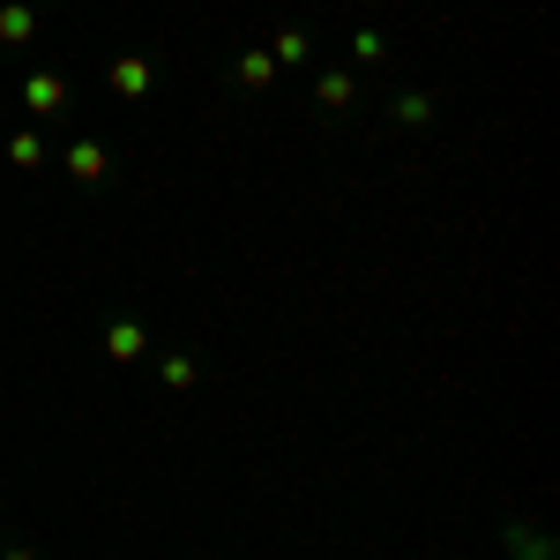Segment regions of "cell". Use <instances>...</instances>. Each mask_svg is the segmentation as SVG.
Segmentation results:
<instances>
[{"mask_svg": "<svg viewBox=\"0 0 560 560\" xmlns=\"http://www.w3.org/2000/svg\"><path fill=\"white\" fill-rule=\"evenodd\" d=\"M158 75H165V60H158L150 45H128V52L105 60V90H113L120 105H142V97L158 90Z\"/></svg>", "mask_w": 560, "mask_h": 560, "instance_id": "obj_1", "label": "cell"}, {"mask_svg": "<svg viewBox=\"0 0 560 560\" xmlns=\"http://www.w3.org/2000/svg\"><path fill=\"white\" fill-rule=\"evenodd\" d=\"M97 351H105L113 366H135V359H150V351H158V329H150L142 314L120 306V314H105V322H97Z\"/></svg>", "mask_w": 560, "mask_h": 560, "instance_id": "obj_2", "label": "cell"}, {"mask_svg": "<svg viewBox=\"0 0 560 560\" xmlns=\"http://www.w3.org/2000/svg\"><path fill=\"white\" fill-rule=\"evenodd\" d=\"M382 120H388V128H404V135L441 128V90H388V97H382Z\"/></svg>", "mask_w": 560, "mask_h": 560, "instance_id": "obj_3", "label": "cell"}, {"mask_svg": "<svg viewBox=\"0 0 560 560\" xmlns=\"http://www.w3.org/2000/svg\"><path fill=\"white\" fill-rule=\"evenodd\" d=\"M60 165H68V179H75V187H113V179H120V165H113V150H105L97 135H75Z\"/></svg>", "mask_w": 560, "mask_h": 560, "instance_id": "obj_4", "label": "cell"}, {"mask_svg": "<svg viewBox=\"0 0 560 560\" xmlns=\"http://www.w3.org/2000/svg\"><path fill=\"white\" fill-rule=\"evenodd\" d=\"M45 15H52V0H0V52H23V45H38Z\"/></svg>", "mask_w": 560, "mask_h": 560, "instance_id": "obj_5", "label": "cell"}, {"mask_svg": "<svg viewBox=\"0 0 560 560\" xmlns=\"http://www.w3.org/2000/svg\"><path fill=\"white\" fill-rule=\"evenodd\" d=\"M23 105H31V120H52V113L75 105V83H68L60 68H31V75H23Z\"/></svg>", "mask_w": 560, "mask_h": 560, "instance_id": "obj_6", "label": "cell"}, {"mask_svg": "<svg viewBox=\"0 0 560 560\" xmlns=\"http://www.w3.org/2000/svg\"><path fill=\"white\" fill-rule=\"evenodd\" d=\"M314 113H322V120L359 113V75H351V68H322V75H314Z\"/></svg>", "mask_w": 560, "mask_h": 560, "instance_id": "obj_7", "label": "cell"}, {"mask_svg": "<svg viewBox=\"0 0 560 560\" xmlns=\"http://www.w3.org/2000/svg\"><path fill=\"white\" fill-rule=\"evenodd\" d=\"M501 553L509 560H560V546H553V530H538L530 516H509L501 523Z\"/></svg>", "mask_w": 560, "mask_h": 560, "instance_id": "obj_8", "label": "cell"}, {"mask_svg": "<svg viewBox=\"0 0 560 560\" xmlns=\"http://www.w3.org/2000/svg\"><path fill=\"white\" fill-rule=\"evenodd\" d=\"M277 75H284V68L269 60V45H247V52L232 60V90H240V97H261V90H277Z\"/></svg>", "mask_w": 560, "mask_h": 560, "instance_id": "obj_9", "label": "cell"}, {"mask_svg": "<svg viewBox=\"0 0 560 560\" xmlns=\"http://www.w3.org/2000/svg\"><path fill=\"white\" fill-rule=\"evenodd\" d=\"M269 60H277V68H300V60H314V31H306V23H284V31L269 38Z\"/></svg>", "mask_w": 560, "mask_h": 560, "instance_id": "obj_10", "label": "cell"}, {"mask_svg": "<svg viewBox=\"0 0 560 560\" xmlns=\"http://www.w3.org/2000/svg\"><path fill=\"white\" fill-rule=\"evenodd\" d=\"M351 60L359 68H388L396 60V38H388L382 23H366V31H351Z\"/></svg>", "mask_w": 560, "mask_h": 560, "instance_id": "obj_11", "label": "cell"}, {"mask_svg": "<svg viewBox=\"0 0 560 560\" xmlns=\"http://www.w3.org/2000/svg\"><path fill=\"white\" fill-rule=\"evenodd\" d=\"M158 382L173 388V396H187V388L202 382V366H195V359H187V351H158Z\"/></svg>", "mask_w": 560, "mask_h": 560, "instance_id": "obj_12", "label": "cell"}, {"mask_svg": "<svg viewBox=\"0 0 560 560\" xmlns=\"http://www.w3.org/2000/svg\"><path fill=\"white\" fill-rule=\"evenodd\" d=\"M8 158H15V165H23V173H38V165H52V150H45V135H38V128L8 135Z\"/></svg>", "mask_w": 560, "mask_h": 560, "instance_id": "obj_13", "label": "cell"}, {"mask_svg": "<svg viewBox=\"0 0 560 560\" xmlns=\"http://www.w3.org/2000/svg\"><path fill=\"white\" fill-rule=\"evenodd\" d=\"M0 560H45V553L31 546V538H8V546H0Z\"/></svg>", "mask_w": 560, "mask_h": 560, "instance_id": "obj_14", "label": "cell"}]
</instances>
